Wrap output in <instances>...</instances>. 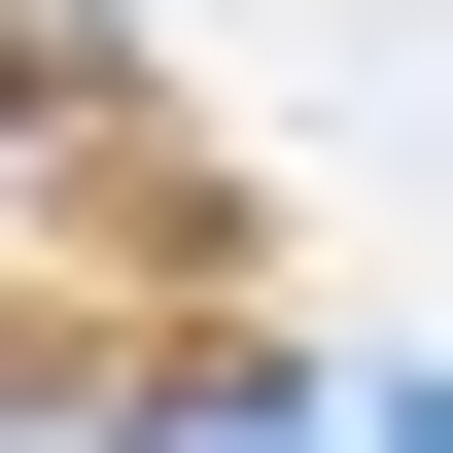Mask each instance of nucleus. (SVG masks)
<instances>
[{"mask_svg":"<svg viewBox=\"0 0 453 453\" xmlns=\"http://www.w3.org/2000/svg\"><path fill=\"white\" fill-rule=\"evenodd\" d=\"M174 453H314V384H174Z\"/></svg>","mask_w":453,"mask_h":453,"instance_id":"obj_1","label":"nucleus"},{"mask_svg":"<svg viewBox=\"0 0 453 453\" xmlns=\"http://www.w3.org/2000/svg\"><path fill=\"white\" fill-rule=\"evenodd\" d=\"M384 453H453V384H384Z\"/></svg>","mask_w":453,"mask_h":453,"instance_id":"obj_2","label":"nucleus"}]
</instances>
